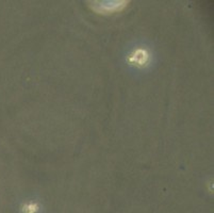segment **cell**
<instances>
[{
	"label": "cell",
	"mask_w": 214,
	"mask_h": 213,
	"mask_svg": "<svg viewBox=\"0 0 214 213\" xmlns=\"http://www.w3.org/2000/svg\"><path fill=\"white\" fill-rule=\"evenodd\" d=\"M148 59H149V56H148V52L145 49H136L130 56L129 61L132 64H135V65L143 66L148 62Z\"/></svg>",
	"instance_id": "6da1fadb"
}]
</instances>
